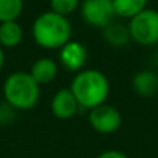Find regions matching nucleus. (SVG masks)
Wrapping results in <instances>:
<instances>
[{"label":"nucleus","instance_id":"obj_11","mask_svg":"<svg viewBox=\"0 0 158 158\" xmlns=\"http://www.w3.org/2000/svg\"><path fill=\"white\" fill-rule=\"evenodd\" d=\"M24 39V29L17 21L0 24V46L4 49H14L21 44Z\"/></svg>","mask_w":158,"mask_h":158},{"label":"nucleus","instance_id":"obj_12","mask_svg":"<svg viewBox=\"0 0 158 158\" xmlns=\"http://www.w3.org/2000/svg\"><path fill=\"white\" fill-rule=\"evenodd\" d=\"M103 39L107 44L112 47H123L129 43V40H132L128 25L117 24V22H112L111 25L104 28Z\"/></svg>","mask_w":158,"mask_h":158},{"label":"nucleus","instance_id":"obj_10","mask_svg":"<svg viewBox=\"0 0 158 158\" xmlns=\"http://www.w3.org/2000/svg\"><path fill=\"white\" fill-rule=\"evenodd\" d=\"M132 89L140 97H153L158 93V75L150 69H143L133 75Z\"/></svg>","mask_w":158,"mask_h":158},{"label":"nucleus","instance_id":"obj_14","mask_svg":"<svg viewBox=\"0 0 158 158\" xmlns=\"http://www.w3.org/2000/svg\"><path fill=\"white\" fill-rule=\"evenodd\" d=\"M24 11V0H0V24L17 21Z\"/></svg>","mask_w":158,"mask_h":158},{"label":"nucleus","instance_id":"obj_16","mask_svg":"<svg viewBox=\"0 0 158 158\" xmlns=\"http://www.w3.org/2000/svg\"><path fill=\"white\" fill-rule=\"evenodd\" d=\"M96 158H129V157L119 150H107L103 151L101 154H98Z\"/></svg>","mask_w":158,"mask_h":158},{"label":"nucleus","instance_id":"obj_3","mask_svg":"<svg viewBox=\"0 0 158 158\" xmlns=\"http://www.w3.org/2000/svg\"><path fill=\"white\" fill-rule=\"evenodd\" d=\"M3 96L6 103L14 110H31L38 104L40 97V86L33 81L29 72H11L3 85Z\"/></svg>","mask_w":158,"mask_h":158},{"label":"nucleus","instance_id":"obj_18","mask_svg":"<svg viewBox=\"0 0 158 158\" xmlns=\"http://www.w3.org/2000/svg\"><path fill=\"white\" fill-rule=\"evenodd\" d=\"M156 47H157V53H158V43L156 44Z\"/></svg>","mask_w":158,"mask_h":158},{"label":"nucleus","instance_id":"obj_5","mask_svg":"<svg viewBox=\"0 0 158 158\" xmlns=\"http://www.w3.org/2000/svg\"><path fill=\"white\" fill-rule=\"evenodd\" d=\"M81 15L87 25L104 29L115 18L112 0H83L81 4Z\"/></svg>","mask_w":158,"mask_h":158},{"label":"nucleus","instance_id":"obj_1","mask_svg":"<svg viewBox=\"0 0 158 158\" xmlns=\"http://www.w3.org/2000/svg\"><path fill=\"white\" fill-rule=\"evenodd\" d=\"M69 90L77 98L79 107L90 111L107 101L110 94V82L98 69H83L74 77Z\"/></svg>","mask_w":158,"mask_h":158},{"label":"nucleus","instance_id":"obj_17","mask_svg":"<svg viewBox=\"0 0 158 158\" xmlns=\"http://www.w3.org/2000/svg\"><path fill=\"white\" fill-rule=\"evenodd\" d=\"M4 60H6V56H4V49L0 46V71H2L3 65H4Z\"/></svg>","mask_w":158,"mask_h":158},{"label":"nucleus","instance_id":"obj_7","mask_svg":"<svg viewBox=\"0 0 158 158\" xmlns=\"http://www.w3.org/2000/svg\"><path fill=\"white\" fill-rule=\"evenodd\" d=\"M87 49L83 43L77 40H69L60 49L58 61L65 69L71 72H79L87 61Z\"/></svg>","mask_w":158,"mask_h":158},{"label":"nucleus","instance_id":"obj_13","mask_svg":"<svg viewBox=\"0 0 158 158\" xmlns=\"http://www.w3.org/2000/svg\"><path fill=\"white\" fill-rule=\"evenodd\" d=\"M148 0H112L115 17L132 19L147 8Z\"/></svg>","mask_w":158,"mask_h":158},{"label":"nucleus","instance_id":"obj_2","mask_svg":"<svg viewBox=\"0 0 158 158\" xmlns=\"http://www.w3.org/2000/svg\"><path fill=\"white\" fill-rule=\"evenodd\" d=\"M32 36L38 46L47 50H60L71 40V22L67 17L58 15L50 10L44 11L33 21Z\"/></svg>","mask_w":158,"mask_h":158},{"label":"nucleus","instance_id":"obj_15","mask_svg":"<svg viewBox=\"0 0 158 158\" xmlns=\"http://www.w3.org/2000/svg\"><path fill=\"white\" fill-rule=\"evenodd\" d=\"M79 0H50V11L67 17L78 10Z\"/></svg>","mask_w":158,"mask_h":158},{"label":"nucleus","instance_id":"obj_4","mask_svg":"<svg viewBox=\"0 0 158 158\" xmlns=\"http://www.w3.org/2000/svg\"><path fill=\"white\" fill-rule=\"evenodd\" d=\"M131 39L140 46H156L158 43V11L146 8L129 19Z\"/></svg>","mask_w":158,"mask_h":158},{"label":"nucleus","instance_id":"obj_6","mask_svg":"<svg viewBox=\"0 0 158 158\" xmlns=\"http://www.w3.org/2000/svg\"><path fill=\"white\" fill-rule=\"evenodd\" d=\"M89 123L98 133L111 135L121 128L122 115L117 107L104 103L89 111Z\"/></svg>","mask_w":158,"mask_h":158},{"label":"nucleus","instance_id":"obj_9","mask_svg":"<svg viewBox=\"0 0 158 158\" xmlns=\"http://www.w3.org/2000/svg\"><path fill=\"white\" fill-rule=\"evenodd\" d=\"M58 74V65L57 61L50 57H42L33 61L32 67L29 69V75L33 78V81L39 85H49L57 78Z\"/></svg>","mask_w":158,"mask_h":158},{"label":"nucleus","instance_id":"obj_8","mask_svg":"<svg viewBox=\"0 0 158 158\" xmlns=\"http://www.w3.org/2000/svg\"><path fill=\"white\" fill-rule=\"evenodd\" d=\"M81 108L77 101V98L74 97L72 92L68 89H61L53 96L52 101H50V110L52 114L54 115L57 119H71L72 117H75V114L78 112V110Z\"/></svg>","mask_w":158,"mask_h":158}]
</instances>
